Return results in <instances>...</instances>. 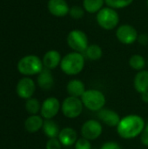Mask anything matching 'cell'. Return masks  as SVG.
I'll return each mask as SVG.
<instances>
[{
	"label": "cell",
	"mask_w": 148,
	"mask_h": 149,
	"mask_svg": "<svg viewBox=\"0 0 148 149\" xmlns=\"http://www.w3.org/2000/svg\"><path fill=\"white\" fill-rule=\"evenodd\" d=\"M146 127L145 120L137 114H130L122 118L117 126V133L122 139L131 140L140 136Z\"/></svg>",
	"instance_id": "6da1fadb"
},
{
	"label": "cell",
	"mask_w": 148,
	"mask_h": 149,
	"mask_svg": "<svg viewBox=\"0 0 148 149\" xmlns=\"http://www.w3.org/2000/svg\"><path fill=\"white\" fill-rule=\"evenodd\" d=\"M85 63V56L83 53L72 52L62 58L59 66L65 74L69 76H75L83 71Z\"/></svg>",
	"instance_id": "7a4b0ae2"
},
{
	"label": "cell",
	"mask_w": 148,
	"mask_h": 149,
	"mask_svg": "<svg viewBox=\"0 0 148 149\" xmlns=\"http://www.w3.org/2000/svg\"><path fill=\"white\" fill-rule=\"evenodd\" d=\"M96 21L100 28L106 31L117 29L120 24V15L117 10L108 6L104 7L96 14Z\"/></svg>",
	"instance_id": "3957f363"
},
{
	"label": "cell",
	"mask_w": 148,
	"mask_h": 149,
	"mask_svg": "<svg viewBox=\"0 0 148 149\" xmlns=\"http://www.w3.org/2000/svg\"><path fill=\"white\" fill-rule=\"evenodd\" d=\"M44 69L43 61L36 55H27L23 57L17 63L18 72L25 76L38 74Z\"/></svg>",
	"instance_id": "277c9868"
},
{
	"label": "cell",
	"mask_w": 148,
	"mask_h": 149,
	"mask_svg": "<svg viewBox=\"0 0 148 149\" xmlns=\"http://www.w3.org/2000/svg\"><path fill=\"white\" fill-rule=\"evenodd\" d=\"M80 99L84 107L93 112H99L103 109L106 101L104 93L96 89L86 90Z\"/></svg>",
	"instance_id": "5b68a950"
},
{
	"label": "cell",
	"mask_w": 148,
	"mask_h": 149,
	"mask_svg": "<svg viewBox=\"0 0 148 149\" xmlns=\"http://www.w3.org/2000/svg\"><path fill=\"white\" fill-rule=\"evenodd\" d=\"M67 45L72 50V52H77L84 53L89 45V40L86 33L81 30H72L66 37Z\"/></svg>",
	"instance_id": "8992f818"
},
{
	"label": "cell",
	"mask_w": 148,
	"mask_h": 149,
	"mask_svg": "<svg viewBox=\"0 0 148 149\" xmlns=\"http://www.w3.org/2000/svg\"><path fill=\"white\" fill-rule=\"evenodd\" d=\"M83 102L81 99L77 97L69 96L65 99L61 105V111L68 119L78 118L83 112Z\"/></svg>",
	"instance_id": "52a82bcc"
},
{
	"label": "cell",
	"mask_w": 148,
	"mask_h": 149,
	"mask_svg": "<svg viewBox=\"0 0 148 149\" xmlns=\"http://www.w3.org/2000/svg\"><path fill=\"white\" fill-rule=\"evenodd\" d=\"M115 36L120 43L130 45L134 44L138 40L139 33L133 25L129 24H124L117 27Z\"/></svg>",
	"instance_id": "ba28073f"
},
{
	"label": "cell",
	"mask_w": 148,
	"mask_h": 149,
	"mask_svg": "<svg viewBox=\"0 0 148 149\" xmlns=\"http://www.w3.org/2000/svg\"><path fill=\"white\" fill-rule=\"evenodd\" d=\"M102 132L103 127L101 123L95 120H89L81 127L82 137L89 141H94L98 139L102 134Z\"/></svg>",
	"instance_id": "9c48e42d"
},
{
	"label": "cell",
	"mask_w": 148,
	"mask_h": 149,
	"mask_svg": "<svg viewBox=\"0 0 148 149\" xmlns=\"http://www.w3.org/2000/svg\"><path fill=\"white\" fill-rule=\"evenodd\" d=\"M61 109L59 100L55 97H49L44 100L41 105L40 113L45 120H52Z\"/></svg>",
	"instance_id": "30bf717a"
},
{
	"label": "cell",
	"mask_w": 148,
	"mask_h": 149,
	"mask_svg": "<svg viewBox=\"0 0 148 149\" xmlns=\"http://www.w3.org/2000/svg\"><path fill=\"white\" fill-rule=\"evenodd\" d=\"M36 90V84L33 79L29 77L21 79L16 87V93L21 99L28 100L32 97Z\"/></svg>",
	"instance_id": "8fae6325"
},
{
	"label": "cell",
	"mask_w": 148,
	"mask_h": 149,
	"mask_svg": "<svg viewBox=\"0 0 148 149\" xmlns=\"http://www.w3.org/2000/svg\"><path fill=\"white\" fill-rule=\"evenodd\" d=\"M47 8L49 12L57 17L67 16L70 10V6L65 0H49Z\"/></svg>",
	"instance_id": "7c38bea8"
},
{
	"label": "cell",
	"mask_w": 148,
	"mask_h": 149,
	"mask_svg": "<svg viewBox=\"0 0 148 149\" xmlns=\"http://www.w3.org/2000/svg\"><path fill=\"white\" fill-rule=\"evenodd\" d=\"M98 118L106 126L111 127H117L120 121L119 113L110 109H101L98 113Z\"/></svg>",
	"instance_id": "4fadbf2b"
},
{
	"label": "cell",
	"mask_w": 148,
	"mask_h": 149,
	"mask_svg": "<svg viewBox=\"0 0 148 149\" xmlns=\"http://www.w3.org/2000/svg\"><path fill=\"white\" fill-rule=\"evenodd\" d=\"M62 60V57L59 52L57 50H50L48 51L43 57V65L44 68L49 70H53L60 65Z\"/></svg>",
	"instance_id": "5bb4252c"
},
{
	"label": "cell",
	"mask_w": 148,
	"mask_h": 149,
	"mask_svg": "<svg viewBox=\"0 0 148 149\" xmlns=\"http://www.w3.org/2000/svg\"><path fill=\"white\" fill-rule=\"evenodd\" d=\"M58 139L61 142L62 146L71 147L74 145L78 141V134L72 127H65L60 130Z\"/></svg>",
	"instance_id": "9a60e30c"
},
{
	"label": "cell",
	"mask_w": 148,
	"mask_h": 149,
	"mask_svg": "<svg viewBox=\"0 0 148 149\" xmlns=\"http://www.w3.org/2000/svg\"><path fill=\"white\" fill-rule=\"evenodd\" d=\"M38 85L43 90H50L54 86V78L51 70L44 68L38 76Z\"/></svg>",
	"instance_id": "2e32d148"
},
{
	"label": "cell",
	"mask_w": 148,
	"mask_h": 149,
	"mask_svg": "<svg viewBox=\"0 0 148 149\" xmlns=\"http://www.w3.org/2000/svg\"><path fill=\"white\" fill-rule=\"evenodd\" d=\"M133 86L139 93L148 92V71L142 70L137 72L133 79Z\"/></svg>",
	"instance_id": "e0dca14e"
},
{
	"label": "cell",
	"mask_w": 148,
	"mask_h": 149,
	"mask_svg": "<svg viewBox=\"0 0 148 149\" xmlns=\"http://www.w3.org/2000/svg\"><path fill=\"white\" fill-rule=\"evenodd\" d=\"M66 91L69 96L81 98V96L84 94L85 90V86L83 81L78 79H74L70 80L67 83L66 86Z\"/></svg>",
	"instance_id": "ac0fdd59"
},
{
	"label": "cell",
	"mask_w": 148,
	"mask_h": 149,
	"mask_svg": "<svg viewBox=\"0 0 148 149\" xmlns=\"http://www.w3.org/2000/svg\"><path fill=\"white\" fill-rule=\"evenodd\" d=\"M44 125V120L42 116L38 114L29 116L24 121V128L29 133H36L42 129Z\"/></svg>",
	"instance_id": "d6986e66"
},
{
	"label": "cell",
	"mask_w": 148,
	"mask_h": 149,
	"mask_svg": "<svg viewBox=\"0 0 148 149\" xmlns=\"http://www.w3.org/2000/svg\"><path fill=\"white\" fill-rule=\"evenodd\" d=\"M42 129H43L44 134L49 139L58 138V134L60 133L58 125L52 120H44V125H43Z\"/></svg>",
	"instance_id": "ffe728a7"
},
{
	"label": "cell",
	"mask_w": 148,
	"mask_h": 149,
	"mask_svg": "<svg viewBox=\"0 0 148 149\" xmlns=\"http://www.w3.org/2000/svg\"><path fill=\"white\" fill-rule=\"evenodd\" d=\"M105 0H83L82 6L87 13H98L105 7Z\"/></svg>",
	"instance_id": "44dd1931"
},
{
	"label": "cell",
	"mask_w": 148,
	"mask_h": 149,
	"mask_svg": "<svg viewBox=\"0 0 148 149\" xmlns=\"http://www.w3.org/2000/svg\"><path fill=\"white\" fill-rule=\"evenodd\" d=\"M84 56L92 61H97L100 59L103 56V50L102 48L96 44L89 45L86 50L84 52Z\"/></svg>",
	"instance_id": "7402d4cb"
},
{
	"label": "cell",
	"mask_w": 148,
	"mask_h": 149,
	"mask_svg": "<svg viewBox=\"0 0 148 149\" xmlns=\"http://www.w3.org/2000/svg\"><path fill=\"white\" fill-rule=\"evenodd\" d=\"M146 65H147V61L145 58L140 54H133L129 58V65L132 69L135 71L140 72L144 70Z\"/></svg>",
	"instance_id": "603a6c76"
},
{
	"label": "cell",
	"mask_w": 148,
	"mask_h": 149,
	"mask_svg": "<svg viewBox=\"0 0 148 149\" xmlns=\"http://www.w3.org/2000/svg\"><path fill=\"white\" fill-rule=\"evenodd\" d=\"M25 109L26 111L31 114V115H35V114H38L40 110H41V104L40 102L38 101V99L36 98H30L28 100H26L25 101Z\"/></svg>",
	"instance_id": "cb8c5ba5"
},
{
	"label": "cell",
	"mask_w": 148,
	"mask_h": 149,
	"mask_svg": "<svg viewBox=\"0 0 148 149\" xmlns=\"http://www.w3.org/2000/svg\"><path fill=\"white\" fill-rule=\"evenodd\" d=\"M134 0H105L106 5L114 10H120L128 7Z\"/></svg>",
	"instance_id": "d4e9b609"
},
{
	"label": "cell",
	"mask_w": 148,
	"mask_h": 149,
	"mask_svg": "<svg viewBox=\"0 0 148 149\" xmlns=\"http://www.w3.org/2000/svg\"><path fill=\"white\" fill-rule=\"evenodd\" d=\"M85 13V9L83 8V6L80 5H72L70 7V10H69V16L75 20H79L81 18L84 17Z\"/></svg>",
	"instance_id": "484cf974"
},
{
	"label": "cell",
	"mask_w": 148,
	"mask_h": 149,
	"mask_svg": "<svg viewBox=\"0 0 148 149\" xmlns=\"http://www.w3.org/2000/svg\"><path fill=\"white\" fill-rule=\"evenodd\" d=\"M74 148L75 149H92V144L91 141L86 140L85 138H80L78 139L76 143L74 144Z\"/></svg>",
	"instance_id": "4316f807"
},
{
	"label": "cell",
	"mask_w": 148,
	"mask_h": 149,
	"mask_svg": "<svg viewBox=\"0 0 148 149\" xmlns=\"http://www.w3.org/2000/svg\"><path fill=\"white\" fill-rule=\"evenodd\" d=\"M46 149H61L62 148V144L59 141L58 138H53V139H49L48 141L46 142L45 145Z\"/></svg>",
	"instance_id": "83f0119b"
},
{
	"label": "cell",
	"mask_w": 148,
	"mask_h": 149,
	"mask_svg": "<svg viewBox=\"0 0 148 149\" xmlns=\"http://www.w3.org/2000/svg\"><path fill=\"white\" fill-rule=\"evenodd\" d=\"M140 141L144 146L148 147V124L146 125L144 130L140 134Z\"/></svg>",
	"instance_id": "f1b7e54d"
},
{
	"label": "cell",
	"mask_w": 148,
	"mask_h": 149,
	"mask_svg": "<svg viewBox=\"0 0 148 149\" xmlns=\"http://www.w3.org/2000/svg\"><path fill=\"white\" fill-rule=\"evenodd\" d=\"M100 149H121V147L115 141H107L102 145Z\"/></svg>",
	"instance_id": "f546056e"
},
{
	"label": "cell",
	"mask_w": 148,
	"mask_h": 149,
	"mask_svg": "<svg viewBox=\"0 0 148 149\" xmlns=\"http://www.w3.org/2000/svg\"><path fill=\"white\" fill-rule=\"evenodd\" d=\"M140 45H148V35L146 33H142L140 35H139L138 37V40H137Z\"/></svg>",
	"instance_id": "4dcf8cb0"
},
{
	"label": "cell",
	"mask_w": 148,
	"mask_h": 149,
	"mask_svg": "<svg viewBox=\"0 0 148 149\" xmlns=\"http://www.w3.org/2000/svg\"><path fill=\"white\" fill-rule=\"evenodd\" d=\"M141 100H143V102L148 103V92L141 93Z\"/></svg>",
	"instance_id": "1f68e13d"
},
{
	"label": "cell",
	"mask_w": 148,
	"mask_h": 149,
	"mask_svg": "<svg viewBox=\"0 0 148 149\" xmlns=\"http://www.w3.org/2000/svg\"><path fill=\"white\" fill-rule=\"evenodd\" d=\"M147 8H148V0H147Z\"/></svg>",
	"instance_id": "d6a6232c"
},
{
	"label": "cell",
	"mask_w": 148,
	"mask_h": 149,
	"mask_svg": "<svg viewBox=\"0 0 148 149\" xmlns=\"http://www.w3.org/2000/svg\"><path fill=\"white\" fill-rule=\"evenodd\" d=\"M147 65H148V61H147Z\"/></svg>",
	"instance_id": "836d02e7"
}]
</instances>
